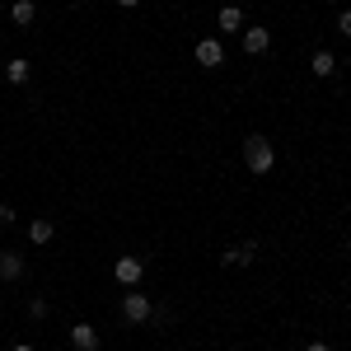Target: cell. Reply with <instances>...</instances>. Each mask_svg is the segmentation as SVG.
<instances>
[{"label":"cell","instance_id":"cell-1","mask_svg":"<svg viewBox=\"0 0 351 351\" xmlns=\"http://www.w3.org/2000/svg\"><path fill=\"white\" fill-rule=\"evenodd\" d=\"M243 164H248V173H271V164H276V150H271L267 136H248L243 141Z\"/></svg>","mask_w":351,"mask_h":351},{"label":"cell","instance_id":"cell-2","mask_svg":"<svg viewBox=\"0 0 351 351\" xmlns=\"http://www.w3.org/2000/svg\"><path fill=\"white\" fill-rule=\"evenodd\" d=\"M150 309H155V304H150L145 291H127V295H122V319H127V324H150Z\"/></svg>","mask_w":351,"mask_h":351},{"label":"cell","instance_id":"cell-3","mask_svg":"<svg viewBox=\"0 0 351 351\" xmlns=\"http://www.w3.org/2000/svg\"><path fill=\"white\" fill-rule=\"evenodd\" d=\"M112 276H117L122 286H141V276H145V263L127 253V258H117V263H112Z\"/></svg>","mask_w":351,"mask_h":351},{"label":"cell","instance_id":"cell-4","mask_svg":"<svg viewBox=\"0 0 351 351\" xmlns=\"http://www.w3.org/2000/svg\"><path fill=\"white\" fill-rule=\"evenodd\" d=\"M253 258H258V243L243 239V243H234V248H225V253H220V267H248Z\"/></svg>","mask_w":351,"mask_h":351},{"label":"cell","instance_id":"cell-5","mask_svg":"<svg viewBox=\"0 0 351 351\" xmlns=\"http://www.w3.org/2000/svg\"><path fill=\"white\" fill-rule=\"evenodd\" d=\"M197 66H206V71L211 66H225V47H220L216 38H202L197 43Z\"/></svg>","mask_w":351,"mask_h":351},{"label":"cell","instance_id":"cell-6","mask_svg":"<svg viewBox=\"0 0 351 351\" xmlns=\"http://www.w3.org/2000/svg\"><path fill=\"white\" fill-rule=\"evenodd\" d=\"M267 47H271V33L263 24H258V28H243V52H248V56H263Z\"/></svg>","mask_w":351,"mask_h":351},{"label":"cell","instance_id":"cell-7","mask_svg":"<svg viewBox=\"0 0 351 351\" xmlns=\"http://www.w3.org/2000/svg\"><path fill=\"white\" fill-rule=\"evenodd\" d=\"M71 347L75 351H99V328L94 324H75L71 328Z\"/></svg>","mask_w":351,"mask_h":351},{"label":"cell","instance_id":"cell-8","mask_svg":"<svg viewBox=\"0 0 351 351\" xmlns=\"http://www.w3.org/2000/svg\"><path fill=\"white\" fill-rule=\"evenodd\" d=\"M19 276H24V253L5 248L0 253V281H19Z\"/></svg>","mask_w":351,"mask_h":351},{"label":"cell","instance_id":"cell-9","mask_svg":"<svg viewBox=\"0 0 351 351\" xmlns=\"http://www.w3.org/2000/svg\"><path fill=\"white\" fill-rule=\"evenodd\" d=\"M52 234H56V225H52L47 216L28 220V243H38V248H43V243H52Z\"/></svg>","mask_w":351,"mask_h":351},{"label":"cell","instance_id":"cell-10","mask_svg":"<svg viewBox=\"0 0 351 351\" xmlns=\"http://www.w3.org/2000/svg\"><path fill=\"white\" fill-rule=\"evenodd\" d=\"M309 71H314V75H319V80H328V75H332V71H337V56L328 52V47H319V52H314V61H309Z\"/></svg>","mask_w":351,"mask_h":351},{"label":"cell","instance_id":"cell-11","mask_svg":"<svg viewBox=\"0 0 351 351\" xmlns=\"http://www.w3.org/2000/svg\"><path fill=\"white\" fill-rule=\"evenodd\" d=\"M220 28H225V33H243V10L239 5H225V10H220V19H216Z\"/></svg>","mask_w":351,"mask_h":351},{"label":"cell","instance_id":"cell-12","mask_svg":"<svg viewBox=\"0 0 351 351\" xmlns=\"http://www.w3.org/2000/svg\"><path fill=\"white\" fill-rule=\"evenodd\" d=\"M10 19H14L19 28H28L33 19H38V5H33V0H14V10H10Z\"/></svg>","mask_w":351,"mask_h":351},{"label":"cell","instance_id":"cell-13","mask_svg":"<svg viewBox=\"0 0 351 351\" xmlns=\"http://www.w3.org/2000/svg\"><path fill=\"white\" fill-rule=\"evenodd\" d=\"M5 80H10V84H24V80H28V61H24V56L5 61Z\"/></svg>","mask_w":351,"mask_h":351},{"label":"cell","instance_id":"cell-14","mask_svg":"<svg viewBox=\"0 0 351 351\" xmlns=\"http://www.w3.org/2000/svg\"><path fill=\"white\" fill-rule=\"evenodd\" d=\"M28 319H47V300H28Z\"/></svg>","mask_w":351,"mask_h":351},{"label":"cell","instance_id":"cell-15","mask_svg":"<svg viewBox=\"0 0 351 351\" xmlns=\"http://www.w3.org/2000/svg\"><path fill=\"white\" fill-rule=\"evenodd\" d=\"M337 28H342V38H351V10H342V14H337Z\"/></svg>","mask_w":351,"mask_h":351},{"label":"cell","instance_id":"cell-16","mask_svg":"<svg viewBox=\"0 0 351 351\" xmlns=\"http://www.w3.org/2000/svg\"><path fill=\"white\" fill-rule=\"evenodd\" d=\"M14 225V206H0V230H10Z\"/></svg>","mask_w":351,"mask_h":351},{"label":"cell","instance_id":"cell-17","mask_svg":"<svg viewBox=\"0 0 351 351\" xmlns=\"http://www.w3.org/2000/svg\"><path fill=\"white\" fill-rule=\"evenodd\" d=\"M112 5H122V10H136V5H141V0H112Z\"/></svg>","mask_w":351,"mask_h":351},{"label":"cell","instance_id":"cell-18","mask_svg":"<svg viewBox=\"0 0 351 351\" xmlns=\"http://www.w3.org/2000/svg\"><path fill=\"white\" fill-rule=\"evenodd\" d=\"M304 351H328V347H324V342H309V347H304Z\"/></svg>","mask_w":351,"mask_h":351},{"label":"cell","instance_id":"cell-19","mask_svg":"<svg viewBox=\"0 0 351 351\" xmlns=\"http://www.w3.org/2000/svg\"><path fill=\"white\" fill-rule=\"evenodd\" d=\"M14 351H38V347H14Z\"/></svg>","mask_w":351,"mask_h":351},{"label":"cell","instance_id":"cell-20","mask_svg":"<svg viewBox=\"0 0 351 351\" xmlns=\"http://www.w3.org/2000/svg\"><path fill=\"white\" fill-rule=\"evenodd\" d=\"M347 258H351V239H347Z\"/></svg>","mask_w":351,"mask_h":351},{"label":"cell","instance_id":"cell-21","mask_svg":"<svg viewBox=\"0 0 351 351\" xmlns=\"http://www.w3.org/2000/svg\"><path fill=\"white\" fill-rule=\"evenodd\" d=\"M328 5H342V0H328Z\"/></svg>","mask_w":351,"mask_h":351},{"label":"cell","instance_id":"cell-22","mask_svg":"<svg viewBox=\"0 0 351 351\" xmlns=\"http://www.w3.org/2000/svg\"><path fill=\"white\" fill-rule=\"evenodd\" d=\"M38 351H43V347H38Z\"/></svg>","mask_w":351,"mask_h":351}]
</instances>
